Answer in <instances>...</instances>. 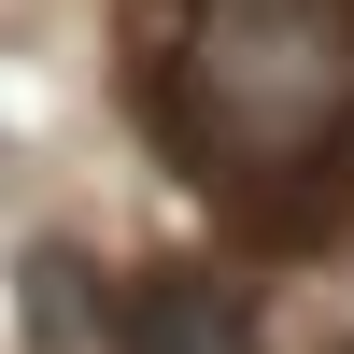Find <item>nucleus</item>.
<instances>
[{"mask_svg": "<svg viewBox=\"0 0 354 354\" xmlns=\"http://www.w3.org/2000/svg\"><path fill=\"white\" fill-rule=\"evenodd\" d=\"M113 354H270V312H255V283H227L213 255H156V270H128V298H113Z\"/></svg>", "mask_w": 354, "mask_h": 354, "instance_id": "f03ea898", "label": "nucleus"}, {"mask_svg": "<svg viewBox=\"0 0 354 354\" xmlns=\"http://www.w3.org/2000/svg\"><path fill=\"white\" fill-rule=\"evenodd\" d=\"M156 128L198 185H354V0H185L156 57Z\"/></svg>", "mask_w": 354, "mask_h": 354, "instance_id": "f257e3e1", "label": "nucleus"}]
</instances>
